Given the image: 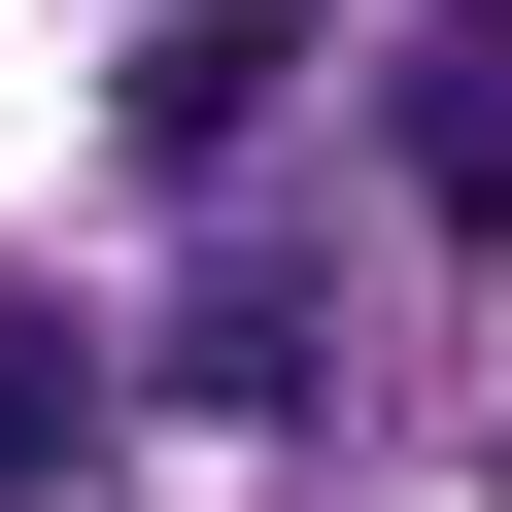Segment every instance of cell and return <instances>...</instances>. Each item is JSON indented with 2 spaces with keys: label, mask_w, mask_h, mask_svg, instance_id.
Here are the masks:
<instances>
[{
  "label": "cell",
  "mask_w": 512,
  "mask_h": 512,
  "mask_svg": "<svg viewBox=\"0 0 512 512\" xmlns=\"http://www.w3.org/2000/svg\"><path fill=\"white\" fill-rule=\"evenodd\" d=\"M274 69H308V0H171V35H137V171H239Z\"/></svg>",
  "instance_id": "2"
},
{
  "label": "cell",
  "mask_w": 512,
  "mask_h": 512,
  "mask_svg": "<svg viewBox=\"0 0 512 512\" xmlns=\"http://www.w3.org/2000/svg\"><path fill=\"white\" fill-rule=\"evenodd\" d=\"M69 410H103V342H69V308H0V512L69 478Z\"/></svg>",
  "instance_id": "3"
},
{
  "label": "cell",
  "mask_w": 512,
  "mask_h": 512,
  "mask_svg": "<svg viewBox=\"0 0 512 512\" xmlns=\"http://www.w3.org/2000/svg\"><path fill=\"white\" fill-rule=\"evenodd\" d=\"M376 171H410V239H512V0H444L376 69Z\"/></svg>",
  "instance_id": "1"
}]
</instances>
